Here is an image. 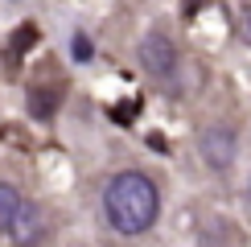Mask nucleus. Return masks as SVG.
<instances>
[{
    "label": "nucleus",
    "mask_w": 251,
    "mask_h": 247,
    "mask_svg": "<svg viewBox=\"0 0 251 247\" xmlns=\"http://www.w3.org/2000/svg\"><path fill=\"white\" fill-rule=\"evenodd\" d=\"M103 214H107V222L116 226L120 235L136 239V235H144L156 222V214H161V190H156V181L149 173L120 169L116 177L107 181V190H103Z\"/></svg>",
    "instance_id": "nucleus-1"
},
{
    "label": "nucleus",
    "mask_w": 251,
    "mask_h": 247,
    "mask_svg": "<svg viewBox=\"0 0 251 247\" xmlns=\"http://www.w3.org/2000/svg\"><path fill=\"white\" fill-rule=\"evenodd\" d=\"M136 58H140L144 74H152L161 87L177 82V66H181V58H177V46L161 33V29H152V33H144V37H140V49H136Z\"/></svg>",
    "instance_id": "nucleus-2"
},
{
    "label": "nucleus",
    "mask_w": 251,
    "mask_h": 247,
    "mask_svg": "<svg viewBox=\"0 0 251 247\" xmlns=\"http://www.w3.org/2000/svg\"><path fill=\"white\" fill-rule=\"evenodd\" d=\"M235 152H239V136L226 128V124H214V128H206L202 136H198V157H202L206 169H214V173L231 169Z\"/></svg>",
    "instance_id": "nucleus-3"
},
{
    "label": "nucleus",
    "mask_w": 251,
    "mask_h": 247,
    "mask_svg": "<svg viewBox=\"0 0 251 247\" xmlns=\"http://www.w3.org/2000/svg\"><path fill=\"white\" fill-rule=\"evenodd\" d=\"M8 239H13V247H37L46 239V214H41L37 202H25L17 210L13 226H8Z\"/></svg>",
    "instance_id": "nucleus-4"
},
{
    "label": "nucleus",
    "mask_w": 251,
    "mask_h": 247,
    "mask_svg": "<svg viewBox=\"0 0 251 247\" xmlns=\"http://www.w3.org/2000/svg\"><path fill=\"white\" fill-rule=\"evenodd\" d=\"M58 99H62L58 87H33L29 91V111H33V120H50L58 111Z\"/></svg>",
    "instance_id": "nucleus-5"
},
{
    "label": "nucleus",
    "mask_w": 251,
    "mask_h": 247,
    "mask_svg": "<svg viewBox=\"0 0 251 247\" xmlns=\"http://www.w3.org/2000/svg\"><path fill=\"white\" fill-rule=\"evenodd\" d=\"M21 206H25L21 190H17V185H8V181H0V235H8V226H13Z\"/></svg>",
    "instance_id": "nucleus-6"
},
{
    "label": "nucleus",
    "mask_w": 251,
    "mask_h": 247,
    "mask_svg": "<svg viewBox=\"0 0 251 247\" xmlns=\"http://www.w3.org/2000/svg\"><path fill=\"white\" fill-rule=\"evenodd\" d=\"M70 58H75V62H91V58H95V46H91L87 33H75V37H70Z\"/></svg>",
    "instance_id": "nucleus-7"
},
{
    "label": "nucleus",
    "mask_w": 251,
    "mask_h": 247,
    "mask_svg": "<svg viewBox=\"0 0 251 247\" xmlns=\"http://www.w3.org/2000/svg\"><path fill=\"white\" fill-rule=\"evenodd\" d=\"M33 37H37V29H33V25H21V29H17V37H13V58L21 54V49L33 46Z\"/></svg>",
    "instance_id": "nucleus-8"
},
{
    "label": "nucleus",
    "mask_w": 251,
    "mask_h": 247,
    "mask_svg": "<svg viewBox=\"0 0 251 247\" xmlns=\"http://www.w3.org/2000/svg\"><path fill=\"white\" fill-rule=\"evenodd\" d=\"M239 33H243V41L251 46V4H243V13H239Z\"/></svg>",
    "instance_id": "nucleus-9"
},
{
    "label": "nucleus",
    "mask_w": 251,
    "mask_h": 247,
    "mask_svg": "<svg viewBox=\"0 0 251 247\" xmlns=\"http://www.w3.org/2000/svg\"><path fill=\"white\" fill-rule=\"evenodd\" d=\"M198 8H202V0H185V17H194Z\"/></svg>",
    "instance_id": "nucleus-10"
},
{
    "label": "nucleus",
    "mask_w": 251,
    "mask_h": 247,
    "mask_svg": "<svg viewBox=\"0 0 251 247\" xmlns=\"http://www.w3.org/2000/svg\"><path fill=\"white\" fill-rule=\"evenodd\" d=\"M13 4H21V0H13Z\"/></svg>",
    "instance_id": "nucleus-11"
}]
</instances>
